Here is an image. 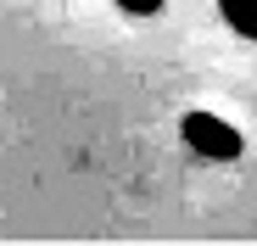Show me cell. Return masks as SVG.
<instances>
[{
  "label": "cell",
  "instance_id": "cell-1",
  "mask_svg": "<svg viewBox=\"0 0 257 246\" xmlns=\"http://www.w3.org/2000/svg\"><path fill=\"white\" fill-rule=\"evenodd\" d=\"M185 146L196 157H207V162H235L246 151V140L229 129L218 112H185Z\"/></svg>",
  "mask_w": 257,
  "mask_h": 246
},
{
  "label": "cell",
  "instance_id": "cell-2",
  "mask_svg": "<svg viewBox=\"0 0 257 246\" xmlns=\"http://www.w3.org/2000/svg\"><path fill=\"white\" fill-rule=\"evenodd\" d=\"M218 12L240 39H257V0H218Z\"/></svg>",
  "mask_w": 257,
  "mask_h": 246
},
{
  "label": "cell",
  "instance_id": "cell-3",
  "mask_svg": "<svg viewBox=\"0 0 257 246\" xmlns=\"http://www.w3.org/2000/svg\"><path fill=\"white\" fill-rule=\"evenodd\" d=\"M117 12H128V17H157L162 0H117Z\"/></svg>",
  "mask_w": 257,
  "mask_h": 246
}]
</instances>
